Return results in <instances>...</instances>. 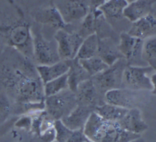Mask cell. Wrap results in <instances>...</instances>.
I'll return each instance as SVG.
<instances>
[{
  "mask_svg": "<svg viewBox=\"0 0 156 142\" xmlns=\"http://www.w3.org/2000/svg\"><path fill=\"white\" fill-rule=\"evenodd\" d=\"M0 91L13 104L40 103L45 99L34 61L8 46L0 52Z\"/></svg>",
  "mask_w": 156,
  "mask_h": 142,
  "instance_id": "6da1fadb",
  "label": "cell"
},
{
  "mask_svg": "<svg viewBox=\"0 0 156 142\" xmlns=\"http://www.w3.org/2000/svg\"><path fill=\"white\" fill-rule=\"evenodd\" d=\"M83 131L91 142H130L141 136L122 129L118 122L102 118L94 111L90 116Z\"/></svg>",
  "mask_w": 156,
  "mask_h": 142,
  "instance_id": "7a4b0ae2",
  "label": "cell"
},
{
  "mask_svg": "<svg viewBox=\"0 0 156 142\" xmlns=\"http://www.w3.org/2000/svg\"><path fill=\"white\" fill-rule=\"evenodd\" d=\"M156 95L151 91L133 90L121 88L107 91L105 94L106 103L127 110L138 108L142 113H147L152 119L156 118Z\"/></svg>",
  "mask_w": 156,
  "mask_h": 142,
  "instance_id": "3957f363",
  "label": "cell"
},
{
  "mask_svg": "<svg viewBox=\"0 0 156 142\" xmlns=\"http://www.w3.org/2000/svg\"><path fill=\"white\" fill-rule=\"evenodd\" d=\"M0 34L8 47L13 48L33 60V35L30 24L24 17L22 10L18 19L10 24L0 21Z\"/></svg>",
  "mask_w": 156,
  "mask_h": 142,
  "instance_id": "277c9868",
  "label": "cell"
},
{
  "mask_svg": "<svg viewBox=\"0 0 156 142\" xmlns=\"http://www.w3.org/2000/svg\"><path fill=\"white\" fill-rule=\"evenodd\" d=\"M46 112L55 121L68 116L77 105L75 92L69 88L44 99Z\"/></svg>",
  "mask_w": 156,
  "mask_h": 142,
  "instance_id": "5b68a950",
  "label": "cell"
},
{
  "mask_svg": "<svg viewBox=\"0 0 156 142\" xmlns=\"http://www.w3.org/2000/svg\"><path fill=\"white\" fill-rule=\"evenodd\" d=\"M127 65L124 58L119 59L104 71L91 78L101 94L105 96L107 91L122 88L123 71Z\"/></svg>",
  "mask_w": 156,
  "mask_h": 142,
  "instance_id": "8992f818",
  "label": "cell"
},
{
  "mask_svg": "<svg viewBox=\"0 0 156 142\" xmlns=\"http://www.w3.org/2000/svg\"><path fill=\"white\" fill-rule=\"evenodd\" d=\"M154 71L149 65L137 66L127 64L123 71L122 88L133 90L151 91L152 85L148 74Z\"/></svg>",
  "mask_w": 156,
  "mask_h": 142,
  "instance_id": "52a82bcc",
  "label": "cell"
},
{
  "mask_svg": "<svg viewBox=\"0 0 156 142\" xmlns=\"http://www.w3.org/2000/svg\"><path fill=\"white\" fill-rule=\"evenodd\" d=\"M32 35L33 61L36 65H51L61 60L55 41H49L38 31Z\"/></svg>",
  "mask_w": 156,
  "mask_h": 142,
  "instance_id": "ba28073f",
  "label": "cell"
},
{
  "mask_svg": "<svg viewBox=\"0 0 156 142\" xmlns=\"http://www.w3.org/2000/svg\"><path fill=\"white\" fill-rule=\"evenodd\" d=\"M144 40L132 36L127 32L121 33L118 47L127 64L137 66L148 65L142 58Z\"/></svg>",
  "mask_w": 156,
  "mask_h": 142,
  "instance_id": "9c48e42d",
  "label": "cell"
},
{
  "mask_svg": "<svg viewBox=\"0 0 156 142\" xmlns=\"http://www.w3.org/2000/svg\"><path fill=\"white\" fill-rule=\"evenodd\" d=\"M57 51L61 60H69L76 57L79 49L84 39L79 32H68L58 29L54 34Z\"/></svg>",
  "mask_w": 156,
  "mask_h": 142,
  "instance_id": "30bf717a",
  "label": "cell"
},
{
  "mask_svg": "<svg viewBox=\"0 0 156 142\" xmlns=\"http://www.w3.org/2000/svg\"><path fill=\"white\" fill-rule=\"evenodd\" d=\"M75 94L77 104L91 107L94 110L96 106L106 103L105 96L98 91L91 78L81 82Z\"/></svg>",
  "mask_w": 156,
  "mask_h": 142,
  "instance_id": "8fae6325",
  "label": "cell"
},
{
  "mask_svg": "<svg viewBox=\"0 0 156 142\" xmlns=\"http://www.w3.org/2000/svg\"><path fill=\"white\" fill-rule=\"evenodd\" d=\"M118 122L122 129L140 135L149 129L141 111L136 108L128 110L124 116Z\"/></svg>",
  "mask_w": 156,
  "mask_h": 142,
  "instance_id": "7c38bea8",
  "label": "cell"
},
{
  "mask_svg": "<svg viewBox=\"0 0 156 142\" xmlns=\"http://www.w3.org/2000/svg\"><path fill=\"white\" fill-rule=\"evenodd\" d=\"M89 12L87 0H68L60 11L67 24L83 19Z\"/></svg>",
  "mask_w": 156,
  "mask_h": 142,
  "instance_id": "4fadbf2b",
  "label": "cell"
},
{
  "mask_svg": "<svg viewBox=\"0 0 156 142\" xmlns=\"http://www.w3.org/2000/svg\"><path fill=\"white\" fill-rule=\"evenodd\" d=\"M94 110L91 107L77 104L76 107L61 121L68 128L72 130H82Z\"/></svg>",
  "mask_w": 156,
  "mask_h": 142,
  "instance_id": "5bb4252c",
  "label": "cell"
},
{
  "mask_svg": "<svg viewBox=\"0 0 156 142\" xmlns=\"http://www.w3.org/2000/svg\"><path fill=\"white\" fill-rule=\"evenodd\" d=\"M34 19L38 23L57 28V30L65 29L68 25L60 10L55 7H49L37 11Z\"/></svg>",
  "mask_w": 156,
  "mask_h": 142,
  "instance_id": "9a60e30c",
  "label": "cell"
},
{
  "mask_svg": "<svg viewBox=\"0 0 156 142\" xmlns=\"http://www.w3.org/2000/svg\"><path fill=\"white\" fill-rule=\"evenodd\" d=\"M156 31V16L149 13L132 22L127 33L133 37L145 40Z\"/></svg>",
  "mask_w": 156,
  "mask_h": 142,
  "instance_id": "2e32d148",
  "label": "cell"
},
{
  "mask_svg": "<svg viewBox=\"0 0 156 142\" xmlns=\"http://www.w3.org/2000/svg\"><path fill=\"white\" fill-rule=\"evenodd\" d=\"M155 2L156 0H136L127 4L124 10L123 16L134 22L151 13L152 6Z\"/></svg>",
  "mask_w": 156,
  "mask_h": 142,
  "instance_id": "e0dca14e",
  "label": "cell"
},
{
  "mask_svg": "<svg viewBox=\"0 0 156 142\" xmlns=\"http://www.w3.org/2000/svg\"><path fill=\"white\" fill-rule=\"evenodd\" d=\"M36 69L43 84L66 73L69 70L67 61H60L51 65H36Z\"/></svg>",
  "mask_w": 156,
  "mask_h": 142,
  "instance_id": "ac0fdd59",
  "label": "cell"
},
{
  "mask_svg": "<svg viewBox=\"0 0 156 142\" xmlns=\"http://www.w3.org/2000/svg\"><path fill=\"white\" fill-rule=\"evenodd\" d=\"M66 61L69 65V70L67 72L68 88L76 92L78 85L81 82L91 78V77L81 65L79 59L76 57Z\"/></svg>",
  "mask_w": 156,
  "mask_h": 142,
  "instance_id": "d6986e66",
  "label": "cell"
},
{
  "mask_svg": "<svg viewBox=\"0 0 156 142\" xmlns=\"http://www.w3.org/2000/svg\"><path fill=\"white\" fill-rule=\"evenodd\" d=\"M17 116L13 114V104L10 98L0 91V133L3 128L10 127L14 124Z\"/></svg>",
  "mask_w": 156,
  "mask_h": 142,
  "instance_id": "ffe728a7",
  "label": "cell"
},
{
  "mask_svg": "<svg viewBox=\"0 0 156 142\" xmlns=\"http://www.w3.org/2000/svg\"><path fill=\"white\" fill-rule=\"evenodd\" d=\"M97 56L108 66L112 65L119 59L124 58L118 46L116 47L107 40H100V39Z\"/></svg>",
  "mask_w": 156,
  "mask_h": 142,
  "instance_id": "44dd1931",
  "label": "cell"
},
{
  "mask_svg": "<svg viewBox=\"0 0 156 142\" xmlns=\"http://www.w3.org/2000/svg\"><path fill=\"white\" fill-rule=\"evenodd\" d=\"M127 111L126 108L108 103L96 106L94 110L102 118L112 122H119Z\"/></svg>",
  "mask_w": 156,
  "mask_h": 142,
  "instance_id": "7402d4cb",
  "label": "cell"
},
{
  "mask_svg": "<svg viewBox=\"0 0 156 142\" xmlns=\"http://www.w3.org/2000/svg\"><path fill=\"white\" fill-rule=\"evenodd\" d=\"M104 15L99 9L94 11H90L88 13L83 19L79 34L83 37L85 38L93 34H97L99 27V19Z\"/></svg>",
  "mask_w": 156,
  "mask_h": 142,
  "instance_id": "603a6c76",
  "label": "cell"
},
{
  "mask_svg": "<svg viewBox=\"0 0 156 142\" xmlns=\"http://www.w3.org/2000/svg\"><path fill=\"white\" fill-rule=\"evenodd\" d=\"M99 38L98 34H93L85 37L77 52L76 58L85 59L97 56Z\"/></svg>",
  "mask_w": 156,
  "mask_h": 142,
  "instance_id": "cb8c5ba5",
  "label": "cell"
},
{
  "mask_svg": "<svg viewBox=\"0 0 156 142\" xmlns=\"http://www.w3.org/2000/svg\"><path fill=\"white\" fill-rule=\"evenodd\" d=\"M128 3L125 0H107L99 7L104 17L119 18L123 16V12Z\"/></svg>",
  "mask_w": 156,
  "mask_h": 142,
  "instance_id": "d4e9b609",
  "label": "cell"
},
{
  "mask_svg": "<svg viewBox=\"0 0 156 142\" xmlns=\"http://www.w3.org/2000/svg\"><path fill=\"white\" fill-rule=\"evenodd\" d=\"M142 58L156 72V36H151L144 40Z\"/></svg>",
  "mask_w": 156,
  "mask_h": 142,
  "instance_id": "484cf974",
  "label": "cell"
},
{
  "mask_svg": "<svg viewBox=\"0 0 156 142\" xmlns=\"http://www.w3.org/2000/svg\"><path fill=\"white\" fill-rule=\"evenodd\" d=\"M79 62L91 78L101 73L109 67L98 56L85 59H79Z\"/></svg>",
  "mask_w": 156,
  "mask_h": 142,
  "instance_id": "4316f807",
  "label": "cell"
},
{
  "mask_svg": "<svg viewBox=\"0 0 156 142\" xmlns=\"http://www.w3.org/2000/svg\"><path fill=\"white\" fill-rule=\"evenodd\" d=\"M68 88V75L66 73L44 84V96L46 97L54 95Z\"/></svg>",
  "mask_w": 156,
  "mask_h": 142,
  "instance_id": "83f0119b",
  "label": "cell"
},
{
  "mask_svg": "<svg viewBox=\"0 0 156 142\" xmlns=\"http://www.w3.org/2000/svg\"><path fill=\"white\" fill-rule=\"evenodd\" d=\"M55 140L57 142H65L72 133V130L68 128L61 120H55L54 122Z\"/></svg>",
  "mask_w": 156,
  "mask_h": 142,
  "instance_id": "f1b7e54d",
  "label": "cell"
},
{
  "mask_svg": "<svg viewBox=\"0 0 156 142\" xmlns=\"http://www.w3.org/2000/svg\"><path fill=\"white\" fill-rule=\"evenodd\" d=\"M88 140L85 135L83 129L73 130L65 142H85Z\"/></svg>",
  "mask_w": 156,
  "mask_h": 142,
  "instance_id": "f546056e",
  "label": "cell"
},
{
  "mask_svg": "<svg viewBox=\"0 0 156 142\" xmlns=\"http://www.w3.org/2000/svg\"><path fill=\"white\" fill-rule=\"evenodd\" d=\"M107 0H87L90 7V11H94L99 9Z\"/></svg>",
  "mask_w": 156,
  "mask_h": 142,
  "instance_id": "4dcf8cb0",
  "label": "cell"
},
{
  "mask_svg": "<svg viewBox=\"0 0 156 142\" xmlns=\"http://www.w3.org/2000/svg\"><path fill=\"white\" fill-rule=\"evenodd\" d=\"M151 81L152 85V89L151 92L152 94L156 95V72L154 73L151 76Z\"/></svg>",
  "mask_w": 156,
  "mask_h": 142,
  "instance_id": "1f68e13d",
  "label": "cell"
},
{
  "mask_svg": "<svg viewBox=\"0 0 156 142\" xmlns=\"http://www.w3.org/2000/svg\"><path fill=\"white\" fill-rule=\"evenodd\" d=\"M130 142H146V141L143 138H141V136H140V137H139L136 139H135V140H132Z\"/></svg>",
  "mask_w": 156,
  "mask_h": 142,
  "instance_id": "d6a6232c",
  "label": "cell"
},
{
  "mask_svg": "<svg viewBox=\"0 0 156 142\" xmlns=\"http://www.w3.org/2000/svg\"><path fill=\"white\" fill-rule=\"evenodd\" d=\"M128 4H129V3H131V2H134V1H136V0H125Z\"/></svg>",
  "mask_w": 156,
  "mask_h": 142,
  "instance_id": "836d02e7",
  "label": "cell"
},
{
  "mask_svg": "<svg viewBox=\"0 0 156 142\" xmlns=\"http://www.w3.org/2000/svg\"><path fill=\"white\" fill-rule=\"evenodd\" d=\"M85 142H91V141H89V140H88V141H85Z\"/></svg>",
  "mask_w": 156,
  "mask_h": 142,
  "instance_id": "e575fe53",
  "label": "cell"
},
{
  "mask_svg": "<svg viewBox=\"0 0 156 142\" xmlns=\"http://www.w3.org/2000/svg\"><path fill=\"white\" fill-rule=\"evenodd\" d=\"M53 142H57V141H55H55H53Z\"/></svg>",
  "mask_w": 156,
  "mask_h": 142,
  "instance_id": "d590c367",
  "label": "cell"
}]
</instances>
